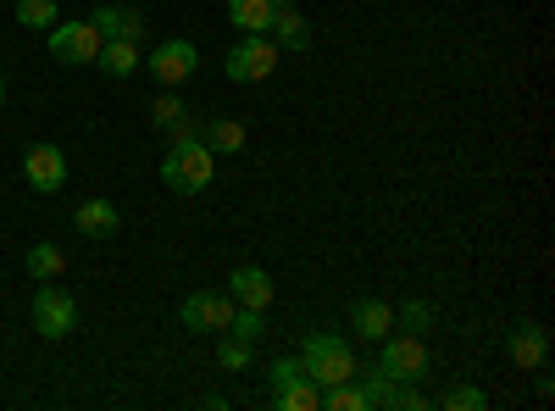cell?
<instances>
[{
	"instance_id": "obj_10",
	"label": "cell",
	"mask_w": 555,
	"mask_h": 411,
	"mask_svg": "<svg viewBox=\"0 0 555 411\" xmlns=\"http://www.w3.org/2000/svg\"><path fill=\"white\" fill-rule=\"evenodd\" d=\"M267 39L278 44V51H306V44H311V23L300 17V7H295V0H278V7H272Z\"/></svg>"
},
{
	"instance_id": "obj_8",
	"label": "cell",
	"mask_w": 555,
	"mask_h": 411,
	"mask_svg": "<svg viewBox=\"0 0 555 411\" xmlns=\"http://www.w3.org/2000/svg\"><path fill=\"white\" fill-rule=\"evenodd\" d=\"M151 73H156V84L162 89H172V84H183V78H195V67H201V51L190 39H162L156 51H151V62H145Z\"/></svg>"
},
{
	"instance_id": "obj_28",
	"label": "cell",
	"mask_w": 555,
	"mask_h": 411,
	"mask_svg": "<svg viewBox=\"0 0 555 411\" xmlns=\"http://www.w3.org/2000/svg\"><path fill=\"white\" fill-rule=\"evenodd\" d=\"M267 378H272V389H284V384H295V378H306V368L295 356H278L272 368H267Z\"/></svg>"
},
{
	"instance_id": "obj_9",
	"label": "cell",
	"mask_w": 555,
	"mask_h": 411,
	"mask_svg": "<svg viewBox=\"0 0 555 411\" xmlns=\"http://www.w3.org/2000/svg\"><path fill=\"white\" fill-rule=\"evenodd\" d=\"M23 178H28L34 190L56 195V190L67 184V156H62L56 145H28V151H23Z\"/></svg>"
},
{
	"instance_id": "obj_15",
	"label": "cell",
	"mask_w": 555,
	"mask_h": 411,
	"mask_svg": "<svg viewBox=\"0 0 555 411\" xmlns=\"http://www.w3.org/2000/svg\"><path fill=\"white\" fill-rule=\"evenodd\" d=\"M73 222H78V234H89V240H112L117 228H122V217H117V206L112 201H83L78 211H73Z\"/></svg>"
},
{
	"instance_id": "obj_16",
	"label": "cell",
	"mask_w": 555,
	"mask_h": 411,
	"mask_svg": "<svg viewBox=\"0 0 555 411\" xmlns=\"http://www.w3.org/2000/svg\"><path fill=\"white\" fill-rule=\"evenodd\" d=\"M272 7H278V0H228V23H234L240 34H267Z\"/></svg>"
},
{
	"instance_id": "obj_14",
	"label": "cell",
	"mask_w": 555,
	"mask_h": 411,
	"mask_svg": "<svg viewBox=\"0 0 555 411\" xmlns=\"http://www.w3.org/2000/svg\"><path fill=\"white\" fill-rule=\"evenodd\" d=\"M350 329H356L361 339L378 345V339L395 329V306H389V300H356V306H350Z\"/></svg>"
},
{
	"instance_id": "obj_21",
	"label": "cell",
	"mask_w": 555,
	"mask_h": 411,
	"mask_svg": "<svg viewBox=\"0 0 555 411\" xmlns=\"http://www.w3.org/2000/svg\"><path fill=\"white\" fill-rule=\"evenodd\" d=\"M228 334L245 339V345H256V339L267 334V311H256V306H234V317H228Z\"/></svg>"
},
{
	"instance_id": "obj_3",
	"label": "cell",
	"mask_w": 555,
	"mask_h": 411,
	"mask_svg": "<svg viewBox=\"0 0 555 411\" xmlns=\"http://www.w3.org/2000/svg\"><path fill=\"white\" fill-rule=\"evenodd\" d=\"M44 44H51V62H62V67H95V56H101V34L89 17L44 28Z\"/></svg>"
},
{
	"instance_id": "obj_18",
	"label": "cell",
	"mask_w": 555,
	"mask_h": 411,
	"mask_svg": "<svg viewBox=\"0 0 555 411\" xmlns=\"http://www.w3.org/2000/svg\"><path fill=\"white\" fill-rule=\"evenodd\" d=\"M95 67L112 73V78H128V73L139 67V44H128V39H106V44H101V56H95Z\"/></svg>"
},
{
	"instance_id": "obj_6",
	"label": "cell",
	"mask_w": 555,
	"mask_h": 411,
	"mask_svg": "<svg viewBox=\"0 0 555 411\" xmlns=\"http://www.w3.org/2000/svg\"><path fill=\"white\" fill-rule=\"evenodd\" d=\"M384 350H378V368L389 373V378H400V384H416V378H428V345L416 339V334H384L378 339Z\"/></svg>"
},
{
	"instance_id": "obj_22",
	"label": "cell",
	"mask_w": 555,
	"mask_h": 411,
	"mask_svg": "<svg viewBox=\"0 0 555 411\" xmlns=\"http://www.w3.org/2000/svg\"><path fill=\"white\" fill-rule=\"evenodd\" d=\"M356 378H361L356 389H361L366 411H378V406H389V389H395V378H389L384 368H373V373H361V368H356Z\"/></svg>"
},
{
	"instance_id": "obj_17",
	"label": "cell",
	"mask_w": 555,
	"mask_h": 411,
	"mask_svg": "<svg viewBox=\"0 0 555 411\" xmlns=\"http://www.w3.org/2000/svg\"><path fill=\"white\" fill-rule=\"evenodd\" d=\"M23 267H28V279L34 284H44V279H62V272H67V256L56 251V245H28V256H23Z\"/></svg>"
},
{
	"instance_id": "obj_7",
	"label": "cell",
	"mask_w": 555,
	"mask_h": 411,
	"mask_svg": "<svg viewBox=\"0 0 555 411\" xmlns=\"http://www.w3.org/2000/svg\"><path fill=\"white\" fill-rule=\"evenodd\" d=\"M183 329L190 334H228V317H234V295H217V290H201L178 306Z\"/></svg>"
},
{
	"instance_id": "obj_24",
	"label": "cell",
	"mask_w": 555,
	"mask_h": 411,
	"mask_svg": "<svg viewBox=\"0 0 555 411\" xmlns=\"http://www.w3.org/2000/svg\"><path fill=\"white\" fill-rule=\"evenodd\" d=\"M444 411H483L489 406V395L478 389V384H455V389H444V400H439Z\"/></svg>"
},
{
	"instance_id": "obj_13",
	"label": "cell",
	"mask_w": 555,
	"mask_h": 411,
	"mask_svg": "<svg viewBox=\"0 0 555 411\" xmlns=\"http://www.w3.org/2000/svg\"><path fill=\"white\" fill-rule=\"evenodd\" d=\"M89 23H95L101 44H106V39H128V44H139V34H145V17H139L133 7H101Z\"/></svg>"
},
{
	"instance_id": "obj_20",
	"label": "cell",
	"mask_w": 555,
	"mask_h": 411,
	"mask_svg": "<svg viewBox=\"0 0 555 411\" xmlns=\"http://www.w3.org/2000/svg\"><path fill=\"white\" fill-rule=\"evenodd\" d=\"M206 145H211V156L245 151V123H234V117H217V123L206 128Z\"/></svg>"
},
{
	"instance_id": "obj_19",
	"label": "cell",
	"mask_w": 555,
	"mask_h": 411,
	"mask_svg": "<svg viewBox=\"0 0 555 411\" xmlns=\"http://www.w3.org/2000/svg\"><path fill=\"white\" fill-rule=\"evenodd\" d=\"M272 406H278V411H317V406H322V389H317L311 378H295V384H284V389L272 395Z\"/></svg>"
},
{
	"instance_id": "obj_27",
	"label": "cell",
	"mask_w": 555,
	"mask_h": 411,
	"mask_svg": "<svg viewBox=\"0 0 555 411\" xmlns=\"http://www.w3.org/2000/svg\"><path fill=\"white\" fill-rule=\"evenodd\" d=\"M151 117H156V123H162V128H172V123H178V117H183V101H178V95H172V89H162V95H156V101H151Z\"/></svg>"
},
{
	"instance_id": "obj_23",
	"label": "cell",
	"mask_w": 555,
	"mask_h": 411,
	"mask_svg": "<svg viewBox=\"0 0 555 411\" xmlns=\"http://www.w3.org/2000/svg\"><path fill=\"white\" fill-rule=\"evenodd\" d=\"M56 17H62L56 0H17V23L23 28H39L44 34V28H56Z\"/></svg>"
},
{
	"instance_id": "obj_29",
	"label": "cell",
	"mask_w": 555,
	"mask_h": 411,
	"mask_svg": "<svg viewBox=\"0 0 555 411\" xmlns=\"http://www.w3.org/2000/svg\"><path fill=\"white\" fill-rule=\"evenodd\" d=\"M389 406H405V411H423V406H428V395L416 389V384H400V378H395V389H389Z\"/></svg>"
},
{
	"instance_id": "obj_1",
	"label": "cell",
	"mask_w": 555,
	"mask_h": 411,
	"mask_svg": "<svg viewBox=\"0 0 555 411\" xmlns=\"http://www.w3.org/2000/svg\"><path fill=\"white\" fill-rule=\"evenodd\" d=\"M300 368H306V378L317 384V389H328V384H345V378H356V350L339 339V334H311L306 345H300Z\"/></svg>"
},
{
	"instance_id": "obj_5",
	"label": "cell",
	"mask_w": 555,
	"mask_h": 411,
	"mask_svg": "<svg viewBox=\"0 0 555 411\" xmlns=\"http://www.w3.org/2000/svg\"><path fill=\"white\" fill-rule=\"evenodd\" d=\"M34 329H39L44 339H67V334L78 329V300H73L56 279H44V284L34 290Z\"/></svg>"
},
{
	"instance_id": "obj_31",
	"label": "cell",
	"mask_w": 555,
	"mask_h": 411,
	"mask_svg": "<svg viewBox=\"0 0 555 411\" xmlns=\"http://www.w3.org/2000/svg\"><path fill=\"white\" fill-rule=\"evenodd\" d=\"M0 101H7V78H0Z\"/></svg>"
},
{
	"instance_id": "obj_30",
	"label": "cell",
	"mask_w": 555,
	"mask_h": 411,
	"mask_svg": "<svg viewBox=\"0 0 555 411\" xmlns=\"http://www.w3.org/2000/svg\"><path fill=\"white\" fill-rule=\"evenodd\" d=\"M533 373H539V368H533ZM533 389H539V400H550V395H555V378H550V373H539V384H533Z\"/></svg>"
},
{
	"instance_id": "obj_26",
	"label": "cell",
	"mask_w": 555,
	"mask_h": 411,
	"mask_svg": "<svg viewBox=\"0 0 555 411\" xmlns=\"http://www.w3.org/2000/svg\"><path fill=\"white\" fill-rule=\"evenodd\" d=\"M217 361L222 368H250V345L234 339V334H217Z\"/></svg>"
},
{
	"instance_id": "obj_4",
	"label": "cell",
	"mask_w": 555,
	"mask_h": 411,
	"mask_svg": "<svg viewBox=\"0 0 555 411\" xmlns=\"http://www.w3.org/2000/svg\"><path fill=\"white\" fill-rule=\"evenodd\" d=\"M278 56H284V51H278V44H272L267 34H245V39L234 44V51L222 56V73L234 78V84H261V78H272V73H278Z\"/></svg>"
},
{
	"instance_id": "obj_11",
	"label": "cell",
	"mask_w": 555,
	"mask_h": 411,
	"mask_svg": "<svg viewBox=\"0 0 555 411\" xmlns=\"http://www.w3.org/2000/svg\"><path fill=\"white\" fill-rule=\"evenodd\" d=\"M505 350H512V361H517L522 373H533V368H544V361H550V334L539 323H517L512 339H505Z\"/></svg>"
},
{
	"instance_id": "obj_25",
	"label": "cell",
	"mask_w": 555,
	"mask_h": 411,
	"mask_svg": "<svg viewBox=\"0 0 555 411\" xmlns=\"http://www.w3.org/2000/svg\"><path fill=\"white\" fill-rule=\"evenodd\" d=\"M434 323V306L428 300H405L400 311H395V329H411V334H423Z\"/></svg>"
},
{
	"instance_id": "obj_2",
	"label": "cell",
	"mask_w": 555,
	"mask_h": 411,
	"mask_svg": "<svg viewBox=\"0 0 555 411\" xmlns=\"http://www.w3.org/2000/svg\"><path fill=\"white\" fill-rule=\"evenodd\" d=\"M211 172H217V156L206 140H178V151H167L162 162V184L172 195H201L211 184Z\"/></svg>"
},
{
	"instance_id": "obj_12",
	"label": "cell",
	"mask_w": 555,
	"mask_h": 411,
	"mask_svg": "<svg viewBox=\"0 0 555 411\" xmlns=\"http://www.w3.org/2000/svg\"><path fill=\"white\" fill-rule=\"evenodd\" d=\"M228 295H234V306H256V311H267V306H272V279H267V267H234V279H228Z\"/></svg>"
}]
</instances>
